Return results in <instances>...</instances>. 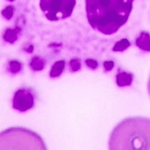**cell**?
Masks as SVG:
<instances>
[{
    "mask_svg": "<svg viewBox=\"0 0 150 150\" xmlns=\"http://www.w3.org/2000/svg\"><path fill=\"white\" fill-rule=\"evenodd\" d=\"M34 105V97L30 89H18L12 98V107L18 112H26Z\"/></svg>",
    "mask_w": 150,
    "mask_h": 150,
    "instance_id": "cell-5",
    "label": "cell"
},
{
    "mask_svg": "<svg viewBox=\"0 0 150 150\" xmlns=\"http://www.w3.org/2000/svg\"><path fill=\"white\" fill-rule=\"evenodd\" d=\"M109 150H150V119L132 117L120 121L112 131Z\"/></svg>",
    "mask_w": 150,
    "mask_h": 150,
    "instance_id": "cell-2",
    "label": "cell"
},
{
    "mask_svg": "<svg viewBox=\"0 0 150 150\" xmlns=\"http://www.w3.org/2000/svg\"><path fill=\"white\" fill-rule=\"evenodd\" d=\"M136 46L146 52H150V34L148 32H142L135 40Z\"/></svg>",
    "mask_w": 150,
    "mask_h": 150,
    "instance_id": "cell-6",
    "label": "cell"
},
{
    "mask_svg": "<svg viewBox=\"0 0 150 150\" xmlns=\"http://www.w3.org/2000/svg\"><path fill=\"white\" fill-rule=\"evenodd\" d=\"M8 69L11 73H18L22 69V63L16 60L11 61L8 63Z\"/></svg>",
    "mask_w": 150,
    "mask_h": 150,
    "instance_id": "cell-12",
    "label": "cell"
},
{
    "mask_svg": "<svg viewBox=\"0 0 150 150\" xmlns=\"http://www.w3.org/2000/svg\"><path fill=\"white\" fill-rule=\"evenodd\" d=\"M131 46L130 41L127 39H122L120 41L116 42L114 47H112V51L114 52H123Z\"/></svg>",
    "mask_w": 150,
    "mask_h": 150,
    "instance_id": "cell-10",
    "label": "cell"
},
{
    "mask_svg": "<svg viewBox=\"0 0 150 150\" xmlns=\"http://www.w3.org/2000/svg\"><path fill=\"white\" fill-rule=\"evenodd\" d=\"M17 33H18V31H16V30H12V29L6 30L4 34V40L8 41L10 43H13L17 40Z\"/></svg>",
    "mask_w": 150,
    "mask_h": 150,
    "instance_id": "cell-11",
    "label": "cell"
},
{
    "mask_svg": "<svg viewBox=\"0 0 150 150\" xmlns=\"http://www.w3.org/2000/svg\"><path fill=\"white\" fill-rule=\"evenodd\" d=\"M134 0H85L90 25L105 35L117 33L127 21Z\"/></svg>",
    "mask_w": 150,
    "mask_h": 150,
    "instance_id": "cell-1",
    "label": "cell"
},
{
    "mask_svg": "<svg viewBox=\"0 0 150 150\" xmlns=\"http://www.w3.org/2000/svg\"><path fill=\"white\" fill-rule=\"evenodd\" d=\"M64 68H65V61L61 60V61L55 62L51 68V70L49 72V76L52 78L59 77L63 72Z\"/></svg>",
    "mask_w": 150,
    "mask_h": 150,
    "instance_id": "cell-8",
    "label": "cell"
},
{
    "mask_svg": "<svg viewBox=\"0 0 150 150\" xmlns=\"http://www.w3.org/2000/svg\"><path fill=\"white\" fill-rule=\"evenodd\" d=\"M10 1H13V0H10Z\"/></svg>",
    "mask_w": 150,
    "mask_h": 150,
    "instance_id": "cell-18",
    "label": "cell"
},
{
    "mask_svg": "<svg viewBox=\"0 0 150 150\" xmlns=\"http://www.w3.org/2000/svg\"><path fill=\"white\" fill-rule=\"evenodd\" d=\"M76 0H40V7L50 21H59L70 17Z\"/></svg>",
    "mask_w": 150,
    "mask_h": 150,
    "instance_id": "cell-4",
    "label": "cell"
},
{
    "mask_svg": "<svg viewBox=\"0 0 150 150\" xmlns=\"http://www.w3.org/2000/svg\"><path fill=\"white\" fill-rule=\"evenodd\" d=\"M134 75L128 72H120L116 76V83L119 87H126L132 84Z\"/></svg>",
    "mask_w": 150,
    "mask_h": 150,
    "instance_id": "cell-7",
    "label": "cell"
},
{
    "mask_svg": "<svg viewBox=\"0 0 150 150\" xmlns=\"http://www.w3.org/2000/svg\"><path fill=\"white\" fill-rule=\"evenodd\" d=\"M85 63L91 69H96L98 68V62L96 60H94V59H86L85 60Z\"/></svg>",
    "mask_w": 150,
    "mask_h": 150,
    "instance_id": "cell-14",
    "label": "cell"
},
{
    "mask_svg": "<svg viewBox=\"0 0 150 150\" xmlns=\"http://www.w3.org/2000/svg\"><path fill=\"white\" fill-rule=\"evenodd\" d=\"M148 91H149V97H150V76H149V83H148Z\"/></svg>",
    "mask_w": 150,
    "mask_h": 150,
    "instance_id": "cell-17",
    "label": "cell"
},
{
    "mask_svg": "<svg viewBox=\"0 0 150 150\" xmlns=\"http://www.w3.org/2000/svg\"><path fill=\"white\" fill-rule=\"evenodd\" d=\"M0 150H47L43 139L33 130L15 127L0 134Z\"/></svg>",
    "mask_w": 150,
    "mask_h": 150,
    "instance_id": "cell-3",
    "label": "cell"
},
{
    "mask_svg": "<svg viewBox=\"0 0 150 150\" xmlns=\"http://www.w3.org/2000/svg\"><path fill=\"white\" fill-rule=\"evenodd\" d=\"M44 66L45 61L39 56H33L29 63V67L33 71H40L44 69Z\"/></svg>",
    "mask_w": 150,
    "mask_h": 150,
    "instance_id": "cell-9",
    "label": "cell"
},
{
    "mask_svg": "<svg viewBox=\"0 0 150 150\" xmlns=\"http://www.w3.org/2000/svg\"><path fill=\"white\" fill-rule=\"evenodd\" d=\"M114 67V62L112 61H106L104 62V69L105 71H110L113 69Z\"/></svg>",
    "mask_w": 150,
    "mask_h": 150,
    "instance_id": "cell-16",
    "label": "cell"
},
{
    "mask_svg": "<svg viewBox=\"0 0 150 150\" xmlns=\"http://www.w3.org/2000/svg\"><path fill=\"white\" fill-rule=\"evenodd\" d=\"M3 15L6 18H11L13 13V7L12 6H8L5 10L3 11Z\"/></svg>",
    "mask_w": 150,
    "mask_h": 150,
    "instance_id": "cell-15",
    "label": "cell"
},
{
    "mask_svg": "<svg viewBox=\"0 0 150 150\" xmlns=\"http://www.w3.org/2000/svg\"><path fill=\"white\" fill-rule=\"evenodd\" d=\"M69 67L71 71L76 72L81 69V61L79 58H73L69 61Z\"/></svg>",
    "mask_w": 150,
    "mask_h": 150,
    "instance_id": "cell-13",
    "label": "cell"
}]
</instances>
